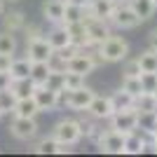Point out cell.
<instances>
[{
    "mask_svg": "<svg viewBox=\"0 0 157 157\" xmlns=\"http://www.w3.org/2000/svg\"><path fill=\"white\" fill-rule=\"evenodd\" d=\"M96 54L103 63H117V61H124L127 54H129V42L120 35H108L103 42L96 45Z\"/></svg>",
    "mask_w": 157,
    "mask_h": 157,
    "instance_id": "cell-1",
    "label": "cell"
},
{
    "mask_svg": "<svg viewBox=\"0 0 157 157\" xmlns=\"http://www.w3.org/2000/svg\"><path fill=\"white\" fill-rule=\"evenodd\" d=\"M52 138H56L59 143H66V145H75L82 138L80 122L78 120H61V122H56L54 131H52Z\"/></svg>",
    "mask_w": 157,
    "mask_h": 157,
    "instance_id": "cell-2",
    "label": "cell"
},
{
    "mask_svg": "<svg viewBox=\"0 0 157 157\" xmlns=\"http://www.w3.org/2000/svg\"><path fill=\"white\" fill-rule=\"evenodd\" d=\"M98 63H103V61L98 59V54L94 56V54H85V49L82 52H78L75 56H71V59L66 61V71H73V73H80V75H89V73H94V68H96Z\"/></svg>",
    "mask_w": 157,
    "mask_h": 157,
    "instance_id": "cell-3",
    "label": "cell"
},
{
    "mask_svg": "<svg viewBox=\"0 0 157 157\" xmlns=\"http://www.w3.org/2000/svg\"><path fill=\"white\" fill-rule=\"evenodd\" d=\"M108 120H110V129L122 131V134H131V131H136L138 113L134 110V108H127V110H115Z\"/></svg>",
    "mask_w": 157,
    "mask_h": 157,
    "instance_id": "cell-4",
    "label": "cell"
},
{
    "mask_svg": "<svg viewBox=\"0 0 157 157\" xmlns=\"http://www.w3.org/2000/svg\"><path fill=\"white\" fill-rule=\"evenodd\" d=\"M108 21L115 24L117 28H136L138 24H141V19L136 17V12L129 7V2H117Z\"/></svg>",
    "mask_w": 157,
    "mask_h": 157,
    "instance_id": "cell-5",
    "label": "cell"
},
{
    "mask_svg": "<svg viewBox=\"0 0 157 157\" xmlns=\"http://www.w3.org/2000/svg\"><path fill=\"white\" fill-rule=\"evenodd\" d=\"M124 136L122 131H115V129H108V131H101V136L96 138L98 148L108 155H122V148H124Z\"/></svg>",
    "mask_w": 157,
    "mask_h": 157,
    "instance_id": "cell-6",
    "label": "cell"
},
{
    "mask_svg": "<svg viewBox=\"0 0 157 157\" xmlns=\"http://www.w3.org/2000/svg\"><path fill=\"white\" fill-rule=\"evenodd\" d=\"M82 24H85V28H87V35H89V42H92V45L103 42V40L110 35V26H108V21L94 19L92 14H85V17H82Z\"/></svg>",
    "mask_w": 157,
    "mask_h": 157,
    "instance_id": "cell-7",
    "label": "cell"
},
{
    "mask_svg": "<svg viewBox=\"0 0 157 157\" xmlns=\"http://www.w3.org/2000/svg\"><path fill=\"white\" fill-rule=\"evenodd\" d=\"M10 131L19 141H31L38 134V122H35V117H19V115H14L12 124H10Z\"/></svg>",
    "mask_w": 157,
    "mask_h": 157,
    "instance_id": "cell-8",
    "label": "cell"
},
{
    "mask_svg": "<svg viewBox=\"0 0 157 157\" xmlns=\"http://www.w3.org/2000/svg\"><path fill=\"white\" fill-rule=\"evenodd\" d=\"M33 101L38 103L40 113H47V110H54L59 105V92H54L45 85H35L33 89Z\"/></svg>",
    "mask_w": 157,
    "mask_h": 157,
    "instance_id": "cell-9",
    "label": "cell"
},
{
    "mask_svg": "<svg viewBox=\"0 0 157 157\" xmlns=\"http://www.w3.org/2000/svg\"><path fill=\"white\" fill-rule=\"evenodd\" d=\"M87 113L92 115V120H108L113 115L110 98L108 96H96V94H94V98L89 101V105H87Z\"/></svg>",
    "mask_w": 157,
    "mask_h": 157,
    "instance_id": "cell-10",
    "label": "cell"
},
{
    "mask_svg": "<svg viewBox=\"0 0 157 157\" xmlns=\"http://www.w3.org/2000/svg\"><path fill=\"white\" fill-rule=\"evenodd\" d=\"M66 31H68V38H71V42L75 47H80V49H87V47H92V42H89V35H87V28L82 21H73V24H63Z\"/></svg>",
    "mask_w": 157,
    "mask_h": 157,
    "instance_id": "cell-11",
    "label": "cell"
},
{
    "mask_svg": "<svg viewBox=\"0 0 157 157\" xmlns=\"http://www.w3.org/2000/svg\"><path fill=\"white\" fill-rule=\"evenodd\" d=\"M26 49H28V59L31 61H47L49 56L54 54V49L49 47L45 38H38L33 42H26Z\"/></svg>",
    "mask_w": 157,
    "mask_h": 157,
    "instance_id": "cell-12",
    "label": "cell"
},
{
    "mask_svg": "<svg viewBox=\"0 0 157 157\" xmlns=\"http://www.w3.org/2000/svg\"><path fill=\"white\" fill-rule=\"evenodd\" d=\"M115 0H94V2H89L87 5V14H92L94 19H103V21H108L110 19V14H113V10H115Z\"/></svg>",
    "mask_w": 157,
    "mask_h": 157,
    "instance_id": "cell-13",
    "label": "cell"
},
{
    "mask_svg": "<svg viewBox=\"0 0 157 157\" xmlns=\"http://www.w3.org/2000/svg\"><path fill=\"white\" fill-rule=\"evenodd\" d=\"M35 152L38 155H63V152H71V145L66 143H59L56 138H42V141H38V145H35Z\"/></svg>",
    "mask_w": 157,
    "mask_h": 157,
    "instance_id": "cell-14",
    "label": "cell"
},
{
    "mask_svg": "<svg viewBox=\"0 0 157 157\" xmlns=\"http://www.w3.org/2000/svg\"><path fill=\"white\" fill-rule=\"evenodd\" d=\"M63 7H66V0H45L42 14L52 24H63Z\"/></svg>",
    "mask_w": 157,
    "mask_h": 157,
    "instance_id": "cell-15",
    "label": "cell"
},
{
    "mask_svg": "<svg viewBox=\"0 0 157 157\" xmlns=\"http://www.w3.org/2000/svg\"><path fill=\"white\" fill-rule=\"evenodd\" d=\"M47 42H49V47H52L54 52H59L61 47H66L68 42H71V38H68V31H66L63 24H56V28H52V31L47 33Z\"/></svg>",
    "mask_w": 157,
    "mask_h": 157,
    "instance_id": "cell-16",
    "label": "cell"
},
{
    "mask_svg": "<svg viewBox=\"0 0 157 157\" xmlns=\"http://www.w3.org/2000/svg\"><path fill=\"white\" fill-rule=\"evenodd\" d=\"M12 113L19 115V117H35L40 113V108H38V103L33 101V96H28V98H17L14 105H12Z\"/></svg>",
    "mask_w": 157,
    "mask_h": 157,
    "instance_id": "cell-17",
    "label": "cell"
},
{
    "mask_svg": "<svg viewBox=\"0 0 157 157\" xmlns=\"http://www.w3.org/2000/svg\"><path fill=\"white\" fill-rule=\"evenodd\" d=\"M33 89H35V82H33L31 78H17V80H12V85H10V92H12L14 98L33 96Z\"/></svg>",
    "mask_w": 157,
    "mask_h": 157,
    "instance_id": "cell-18",
    "label": "cell"
},
{
    "mask_svg": "<svg viewBox=\"0 0 157 157\" xmlns=\"http://www.w3.org/2000/svg\"><path fill=\"white\" fill-rule=\"evenodd\" d=\"M143 150H145V141L141 138L138 129L124 136V148H122V155H141Z\"/></svg>",
    "mask_w": 157,
    "mask_h": 157,
    "instance_id": "cell-19",
    "label": "cell"
},
{
    "mask_svg": "<svg viewBox=\"0 0 157 157\" xmlns=\"http://www.w3.org/2000/svg\"><path fill=\"white\" fill-rule=\"evenodd\" d=\"M134 110L136 113H157V98L150 92H141L134 96Z\"/></svg>",
    "mask_w": 157,
    "mask_h": 157,
    "instance_id": "cell-20",
    "label": "cell"
},
{
    "mask_svg": "<svg viewBox=\"0 0 157 157\" xmlns=\"http://www.w3.org/2000/svg\"><path fill=\"white\" fill-rule=\"evenodd\" d=\"M129 2V7L136 12V17L141 21H148L155 14V5H152V0H127Z\"/></svg>",
    "mask_w": 157,
    "mask_h": 157,
    "instance_id": "cell-21",
    "label": "cell"
},
{
    "mask_svg": "<svg viewBox=\"0 0 157 157\" xmlns=\"http://www.w3.org/2000/svg\"><path fill=\"white\" fill-rule=\"evenodd\" d=\"M49 71H52V68H49L47 61H31V73H28V78H31L35 85H45Z\"/></svg>",
    "mask_w": 157,
    "mask_h": 157,
    "instance_id": "cell-22",
    "label": "cell"
},
{
    "mask_svg": "<svg viewBox=\"0 0 157 157\" xmlns=\"http://www.w3.org/2000/svg\"><path fill=\"white\" fill-rule=\"evenodd\" d=\"M110 105H113V113L115 110H127V108H134V96L127 94L124 89H120V92L110 94Z\"/></svg>",
    "mask_w": 157,
    "mask_h": 157,
    "instance_id": "cell-23",
    "label": "cell"
},
{
    "mask_svg": "<svg viewBox=\"0 0 157 157\" xmlns=\"http://www.w3.org/2000/svg\"><path fill=\"white\" fill-rule=\"evenodd\" d=\"M28 73H31V59H12V63H10V75H12V80L17 78H28Z\"/></svg>",
    "mask_w": 157,
    "mask_h": 157,
    "instance_id": "cell-24",
    "label": "cell"
},
{
    "mask_svg": "<svg viewBox=\"0 0 157 157\" xmlns=\"http://www.w3.org/2000/svg\"><path fill=\"white\" fill-rule=\"evenodd\" d=\"M138 66H141V71L145 73H157V49H145L141 56H138Z\"/></svg>",
    "mask_w": 157,
    "mask_h": 157,
    "instance_id": "cell-25",
    "label": "cell"
},
{
    "mask_svg": "<svg viewBox=\"0 0 157 157\" xmlns=\"http://www.w3.org/2000/svg\"><path fill=\"white\" fill-rule=\"evenodd\" d=\"M85 14H87V7H78V5H73V2H66V7H63V24L82 21Z\"/></svg>",
    "mask_w": 157,
    "mask_h": 157,
    "instance_id": "cell-26",
    "label": "cell"
},
{
    "mask_svg": "<svg viewBox=\"0 0 157 157\" xmlns=\"http://www.w3.org/2000/svg\"><path fill=\"white\" fill-rule=\"evenodd\" d=\"M24 26H26V17H24V12H10L5 17V31L17 33V31H21Z\"/></svg>",
    "mask_w": 157,
    "mask_h": 157,
    "instance_id": "cell-27",
    "label": "cell"
},
{
    "mask_svg": "<svg viewBox=\"0 0 157 157\" xmlns=\"http://www.w3.org/2000/svg\"><path fill=\"white\" fill-rule=\"evenodd\" d=\"M138 82H141V92H155V87H157V73H145L141 71L138 73Z\"/></svg>",
    "mask_w": 157,
    "mask_h": 157,
    "instance_id": "cell-28",
    "label": "cell"
},
{
    "mask_svg": "<svg viewBox=\"0 0 157 157\" xmlns=\"http://www.w3.org/2000/svg\"><path fill=\"white\" fill-rule=\"evenodd\" d=\"M17 52V40L10 31L0 33V54H14Z\"/></svg>",
    "mask_w": 157,
    "mask_h": 157,
    "instance_id": "cell-29",
    "label": "cell"
},
{
    "mask_svg": "<svg viewBox=\"0 0 157 157\" xmlns=\"http://www.w3.org/2000/svg\"><path fill=\"white\" fill-rule=\"evenodd\" d=\"M82 85H85V75L73 73V71L63 73V89H78V87H82Z\"/></svg>",
    "mask_w": 157,
    "mask_h": 157,
    "instance_id": "cell-30",
    "label": "cell"
},
{
    "mask_svg": "<svg viewBox=\"0 0 157 157\" xmlns=\"http://www.w3.org/2000/svg\"><path fill=\"white\" fill-rule=\"evenodd\" d=\"M63 73L49 71V75H47V80H45V87H49V89H54V92H61V89H63Z\"/></svg>",
    "mask_w": 157,
    "mask_h": 157,
    "instance_id": "cell-31",
    "label": "cell"
},
{
    "mask_svg": "<svg viewBox=\"0 0 157 157\" xmlns=\"http://www.w3.org/2000/svg\"><path fill=\"white\" fill-rule=\"evenodd\" d=\"M155 117H157V113H138V124H136V129L152 131V124H155Z\"/></svg>",
    "mask_w": 157,
    "mask_h": 157,
    "instance_id": "cell-32",
    "label": "cell"
},
{
    "mask_svg": "<svg viewBox=\"0 0 157 157\" xmlns=\"http://www.w3.org/2000/svg\"><path fill=\"white\" fill-rule=\"evenodd\" d=\"M122 89L131 96H138L141 94V82H138V75L136 78H122Z\"/></svg>",
    "mask_w": 157,
    "mask_h": 157,
    "instance_id": "cell-33",
    "label": "cell"
},
{
    "mask_svg": "<svg viewBox=\"0 0 157 157\" xmlns=\"http://www.w3.org/2000/svg\"><path fill=\"white\" fill-rule=\"evenodd\" d=\"M14 101H17V98L12 96V92H10V89H5V92H0V113L5 115L7 110H12Z\"/></svg>",
    "mask_w": 157,
    "mask_h": 157,
    "instance_id": "cell-34",
    "label": "cell"
},
{
    "mask_svg": "<svg viewBox=\"0 0 157 157\" xmlns=\"http://www.w3.org/2000/svg\"><path fill=\"white\" fill-rule=\"evenodd\" d=\"M21 31L26 33V42H33V40L42 38V28H40V26H35V24H28V26H24Z\"/></svg>",
    "mask_w": 157,
    "mask_h": 157,
    "instance_id": "cell-35",
    "label": "cell"
},
{
    "mask_svg": "<svg viewBox=\"0 0 157 157\" xmlns=\"http://www.w3.org/2000/svg\"><path fill=\"white\" fill-rule=\"evenodd\" d=\"M122 73H124V78H136L138 73H141V66H138V59H131L124 63V68H122Z\"/></svg>",
    "mask_w": 157,
    "mask_h": 157,
    "instance_id": "cell-36",
    "label": "cell"
},
{
    "mask_svg": "<svg viewBox=\"0 0 157 157\" xmlns=\"http://www.w3.org/2000/svg\"><path fill=\"white\" fill-rule=\"evenodd\" d=\"M10 85H12V75H10V71H0V92L10 89Z\"/></svg>",
    "mask_w": 157,
    "mask_h": 157,
    "instance_id": "cell-37",
    "label": "cell"
},
{
    "mask_svg": "<svg viewBox=\"0 0 157 157\" xmlns=\"http://www.w3.org/2000/svg\"><path fill=\"white\" fill-rule=\"evenodd\" d=\"M12 59H14V54H0V71H10Z\"/></svg>",
    "mask_w": 157,
    "mask_h": 157,
    "instance_id": "cell-38",
    "label": "cell"
},
{
    "mask_svg": "<svg viewBox=\"0 0 157 157\" xmlns=\"http://www.w3.org/2000/svg\"><path fill=\"white\" fill-rule=\"evenodd\" d=\"M66 2H73V5H78V7H87L89 5V0H66Z\"/></svg>",
    "mask_w": 157,
    "mask_h": 157,
    "instance_id": "cell-39",
    "label": "cell"
},
{
    "mask_svg": "<svg viewBox=\"0 0 157 157\" xmlns=\"http://www.w3.org/2000/svg\"><path fill=\"white\" fill-rule=\"evenodd\" d=\"M150 42H152V47H157V28L152 31V35H150Z\"/></svg>",
    "mask_w": 157,
    "mask_h": 157,
    "instance_id": "cell-40",
    "label": "cell"
},
{
    "mask_svg": "<svg viewBox=\"0 0 157 157\" xmlns=\"http://www.w3.org/2000/svg\"><path fill=\"white\" fill-rule=\"evenodd\" d=\"M152 134L157 136V117H155V124H152Z\"/></svg>",
    "mask_w": 157,
    "mask_h": 157,
    "instance_id": "cell-41",
    "label": "cell"
},
{
    "mask_svg": "<svg viewBox=\"0 0 157 157\" xmlns=\"http://www.w3.org/2000/svg\"><path fill=\"white\" fill-rule=\"evenodd\" d=\"M5 12V5H2V0H0V14Z\"/></svg>",
    "mask_w": 157,
    "mask_h": 157,
    "instance_id": "cell-42",
    "label": "cell"
},
{
    "mask_svg": "<svg viewBox=\"0 0 157 157\" xmlns=\"http://www.w3.org/2000/svg\"><path fill=\"white\" fill-rule=\"evenodd\" d=\"M152 145H155V152H157V136H155V143H152Z\"/></svg>",
    "mask_w": 157,
    "mask_h": 157,
    "instance_id": "cell-43",
    "label": "cell"
},
{
    "mask_svg": "<svg viewBox=\"0 0 157 157\" xmlns=\"http://www.w3.org/2000/svg\"><path fill=\"white\" fill-rule=\"evenodd\" d=\"M152 96H155V98H157V87H155V92H152Z\"/></svg>",
    "mask_w": 157,
    "mask_h": 157,
    "instance_id": "cell-44",
    "label": "cell"
},
{
    "mask_svg": "<svg viewBox=\"0 0 157 157\" xmlns=\"http://www.w3.org/2000/svg\"><path fill=\"white\" fill-rule=\"evenodd\" d=\"M152 5H155V10H157V0H152Z\"/></svg>",
    "mask_w": 157,
    "mask_h": 157,
    "instance_id": "cell-45",
    "label": "cell"
},
{
    "mask_svg": "<svg viewBox=\"0 0 157 157\" xmlns=\"http://www.w3.org/2000/svg\"><path fill=\"white\" fill-rule=\"evenodd\" d=\"M115 2H127V0H115Z\"/></svg>",
    "mask_w": 157,
    "mask_h": 157,
    "instance_id": "cell-46",
    "label": "cell"
},
{
    "mask_svg": "<svg viewBox=\"0 0 157 157\" xmlns=\"http://www.w3.org/2000/svg\"><path fill=\"white\" fill-rule=\"evenodd\" d=\"M10 2H19V0H10Z\"/></svg>",
    "mask_w": 157,
    "mask_h": 157,
    "instance_id": "cell-47",
    "label": "cell"
},
{
    "mask_svg": "<svg viewBox=\"0 0 157 157\" xmlns=\"http://www.w3.org/2000/svg\"><path fill=\"white\" fill-rule=\"evenodd\" d=\"M89 2H94V0H89Z\"/></svg>",
    "mask_w": 157,
    "mask_h": 157,
    "instance_id": "cell-48",
    "label": "cell"
}]
</instances>
